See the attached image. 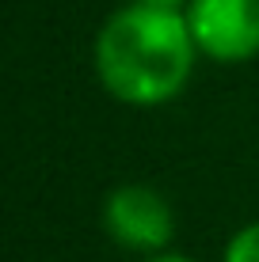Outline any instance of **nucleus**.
Listing matches in <instances>:
<instances>
[{"instance_id":"nucleus-2","label":"nucleus","mask_w":259,"mask_h":262,"mask_svg":"<svg viewBox=\"0 0 259 262\" xmlns=\"http://www.w3.org/2000/svg\"><path fill=\"white\" fill-rule=\"evenodd\" d=\"M103 228L118 247L160 255L175 236V209L156 186L122 183L103 198Z\"/></svg>"},{"instance_id":"nucleus-3","label":"nucleus","mask_w":259,"mask_h":262,"mask_svg":"<svg viewBox=\"0 0 259 262\" xmlns=\"http://www.w3.org/2000/svg\"><path fill=\"white\" fill-rule=\"evenodd\" d=\"M183 15L202 57L244 65L259 53V0H191Z\"/></svg>"},{"instance_id":"nucleus-6","label":"nucleus","mask_w":259,"mask_h":262,"mask_svg":"<svg viewBox=\"0 0 259 262\" xmlns=\"http://www.w3.org/2000/svg\"><path fill=\"white\" fill-rule=\"evenodd\" d=\"M145 262H194V258H187V255H164V251H160V255H149Z\"/></svg>"},{"instance_id":"nucleus-1","label":"nucleus","mask_w":259,"mask_h":262,"mask_svg":"<svg viewBox=\"0 0 259 262\" xmlns=\"http://www.w3.org/2000/svg\"><path fill=\"white\" fill-rule=\"evenodd\" d=\"M95 76L126 106H164L194 72V34L183 12L130 4L95 34Z\"/></svg>"},{"instance_id":"nucleus-4","label":"nucleus","mask_w":259,"mask_h":262,"mask_svg":"<svg viewBox=\"0 0 259 262\" xmlns=\"http://www.w3.org/2000/svg\"><path fill=\"white\" fill-rule=\"evenodd\" d=\"M221 262H259V221L244 224L229 236L225 251H221Z\"/></svg>"},{"instance_id":"nucleus-5","label":"nucleus","mask_w":259,"mask_h":262,"mask_svg":"<svg viewBox=\"0 0 259 262\" xmlns=\"http://www.w3.org/2000/svg\"><path fill=\"white\" fill-rule=\"evenodd\" d=\"M133 4H149V8H172V12H180L183 4H191V0H133Z\"/></svg>"}]
</instances>
